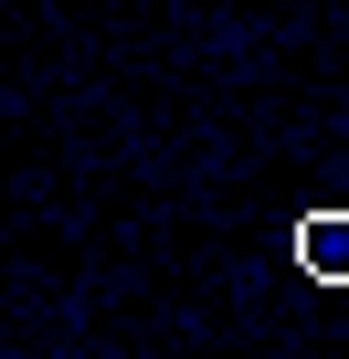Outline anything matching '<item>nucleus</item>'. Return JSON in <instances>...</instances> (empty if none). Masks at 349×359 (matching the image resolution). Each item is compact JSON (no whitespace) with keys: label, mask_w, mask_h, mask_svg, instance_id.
<instances>
[{"label":"nucleus","mask_w":349,"mask_h":359,"mask_svg":"<svg viewBox=\"0 0 349 359\" xmlns=\"http://www.w3.org/2000/svg\"><path fill=\"white\" fill-rule=\"evenodd\" d=\"M296 264L317 285H349V212H307L296 222Z\"/></svg>","instance_id":"1"}]
</instances>
